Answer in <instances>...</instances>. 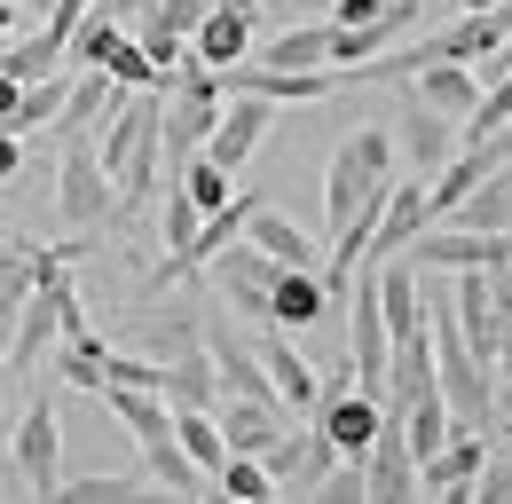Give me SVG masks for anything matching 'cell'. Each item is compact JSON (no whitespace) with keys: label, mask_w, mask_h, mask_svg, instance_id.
<instances>
[{"label":"cell","mask_w":512,"mask_h":504,"mask_svg":"<svg viewBox=\"0 0 512 504\" xmlns=\"http://www.w3.org/2000/svg\"><path fill=\"white\" fill-rule=\"evenodd\" d=\"M158 119H166V87H127L119 111L95 126V158L111 174V213L150 205V189H158Z\"/></svg>","instance_id":"cell-1"},{"label":"cell","mask_w":512,"mask_h":504,"mask_svg":"<svg viewBox=\"0 0 512 504\" xmlns=\"http://www.w3.org/2000/svg\"><path fill=\"white\" fill-rule=\"evenodd\" d=\"M95 402H103V410L134 434L150 481H166L174 497H205V489H213L190 457H182V441H174V410H166V394H158V386H95Z\"/></svg>","instance_id":"cell-2"},{"label":"cell","mask_w":512,"mask_h":504,"mask_svg":"<svg viewBox=\"0 0 512 504\" xmlns=\"http://www.w3.org/2000/svg\"><path fill=\"white\" fill-rule=\"evenodd\" d=\"M0 473H8L16 497H56V481H64V418H56V394H48V386H32L24 410L8 418Z\"/></svg>","instance_id":"cell-3"},{"label":"cell","mask_w":512,"mask_h":504,"mask_svg":"<svg viewBox=\"0 0 512 504\" xmlns=\"http://www.w3.org/2000/svg\"><path fill=\"white\" fill-rule=\"evenodd\" d=\"M64 142V174H56V205L71 229H103L111 221V174L95 158V134H56Z\"/></svg>","instance_id":"cell-4"},{"label":"cell","mask_w":512,"mask_h":504,"mask_svg":"<svg viewBox=\"0 0 512 504\" xmlns=\"http://www.w3.org/2000/svg\"><path fill=\"white\" fill-rule=\"evenodd\" d=\"M268 126H276V103H260V95H221V111H213V126H205L197 150H205L221 174H245V158L268 142Z\"/></svg>","instance_id":"cell-5"},{"label":"cell","mask_w":512,"mask_h":504,"mask_svg":"<svg viewBox=\"0 0 512 504\" xmlns=\"http://www.w3.org/2000/svg\"><path fill=\"white\" fill-rule=\"evenodd\" d=\"M402 260L426 276V268H497L512 260V229H418Z\"/></svg>","instance_id":"cell-6"},{"label":"cell","mask_w":512,"mask_h":504,"mask_svg":"<svg viewBox=\"0 0 512 504\" xmlns=\"http://www.w3.org/2000/svg\"><path fill=\"white\" fill-rule=\"evenodd\" d=\"M481 465H489V434L481 426H449L442 449L418 457V497H473Z\"/></svg>","instance_id":"cell-7"},{"label":"cell","mask_w":512,"mask_h":504,"mask_svg":"<svg viewBox=\"0 0 512 504\" xmlns=\"http://www.w3.org/2000/svg\"><path fill=\"white\" fill-rule=\"evenodd\" d=\"M363 497H379V504L418 497V457H410L402 418H394L386 402H379V434H371V449H363Z\"/></svg>","instance_id":"cell-8"},{"label":"cell","mask_w":512,"mask_h":504,"mask_svg":"<svg viewBox=\"0 0 512 504\" xmlns=\"http://www.w3.org/2000/svg\"><path fill=\"white\" fill-rule=\"evenodd\" d=\"M434 221V205H426V174H410V182H394L386 174V197H379V221H371V245L363 260H386V252H402L418 229Z\"/></svg>","instance_id":"cell-9"},{"label":"cell","mask_w":512,"mask_h":504,"mask_svg":"<svg viewBox=\"0 0 512 504\" xmlns=\"http://www.w3.org/2000/svg\"><path fill=\"white\" fill-rule=\"evenodd\" d=\"M253 16H260V0H205V16H197V32H190V56L205 71L237 63L253 48Z\"/></svg>","instance_id":"cell-10"},{"label":"cell","mask_w":512,"mask_h":504,"mask_svg":"<svg viewBox=\"0 0 512 504\" xmlns=\"http://www.w3.org/2000/svg\"><path fill=\"white\" fill-rule=\"evenodd\" d=\"M308 418L323 426V441H331L339 457H363V449H371V434H379V394H363V386H339V394H323Z\"/></svg>","instance_id":"cell-11"},{"label":"cell","mask_w":512,"mask_h":504,"mask_svg":"<svg viewBox=\"0 0 512 504\" xmlns=\"http://www.w3.org/2000/svg\"><path fill=\"white\" fill-rule=\"evenodd\" d=\"M213 426H221V441H229V449L260 457L268 441L292 426V410H284V402H253V394H221V402H213Z\"/></svg>","instance_id":"cell-12"},{"label":"cell","mask_w":512,"mask_h":504,"mask_svg":"<svg viewBox=\"0 0 512 504\" xmlns=\"http://www.w3.org/2000/svg\"><path fill=\"white\" fill-rule=\"evenodd\" d=\"M253 355H260V371H268V386H276V402H284L292 418H308V410H316V363L292 347V331H268Z\"/></svg>","instance_id":"cell-13"},{"label":"cell","mask_w":512,"mask_h":504,"mask_svg":"<svg viewBox=\"0 0 512 504\" xmlns=\"http://www.w3.org/2000/svg\"><path fill=\"white\" fill-rule=\"evenodd\" d=\"M323 308H331V292H323V276L316 268H276V284H268V323H276V331H292V339H300V331H308V323H323Z\"/></svg>","instance_id":"cell-14"},{"label":"cell","mask_w":512,"mask_h":504,"mask_svg":"<svg viewBox=\"0 0 512 504\" xmlns=\"http://www.w3.org/2000/svg\"><path fill=\"white\" fill-rule=\"evenodd\" d=\"M410 24H418V0H386L371 24H339V32H331V71H355L363 56H379L386 40H402Z\"/></svg>","instance_id":"cell-15"},{"label":"cell","mask_w":512,"mask_h":504,"mask_svg":"<svg viewBox=\"0 0 512 504\" xmlns=\"http://www.w3.org/2000/svg\"><path fill=\"white\" fill-rule=\"evenodd\" d=\"M402 87H410V103H426V111H442V119H465L473 95H481V71H473V63H418Z\"/></svg>","instance_id":"cell-16"},{"label":"cell","mask_w":512,"mask_h":504,"mask_svg":"<svg viewBox=\"0 0 512 504\" xmlns=\"http://www.w3.org/2000/svg\"><path fill=\"white\" fill-rule=\"evenodd\" d=\"M386 134H394V150H402L418 174H434L449 150H457V119L426 111V103H410V111H402V126H386Z\"/></svg>","instance_id":"cell-17"},{"label":"cell","mask_w":512,"mask_h":504,"mask_svg":"<svg viewBox=\"0 0 512 504\" xmlns=\"http://www.w3.org/2000/svg\"><path fill=\"white\" fill-rule=\"evenodd\" d=\"M449 221H457V229H512V158L489 166L481 182L465 189V197L449 205Z\"/></svg>","instance_id":"cell-18"},{"label":"cell","mask_w":512,"mask_h":504,"mask_svg":"<svg viewBox=\"0 0 512 504\" xmlns=\"http://www.w3.org/2000/svg\"><path fill=\"white\" fill-rule=\"evenodd\" d=\"M245 237H253V245L268 252L276 268H316V245H308V229H300V221H284V213H276L268 197L253 205V221H245Z\"/></svg>","instance_id":"cell-19"},{"label":"cell","mask_w":512,"mask_h":504,"mask_svg":"<svg viewBox=\"0 0 512 504\" xmlns=\"http://www.w3.org/2000/svg\"><path fill=\"white\" fill-rule=\"evenodd\" d=\"M331 32L339 24H292V32H276L268 48H245V56L284 63V71H331Z\"/></svg>","instance_id":"cell-20"},{"label":"cell","mask_w":512,"mask_h":504,"mask_svg":"<svg viewBox=\"0 0 512 504\" xmlns=\"http://www.w3.org/2000/svg\"><path fill=\"white\" fill-rule=\"evenodd\" d=\"M142 355L150 363H174V355H190V347H205V323H197V308H174V315H142Z\"/></svg>","instance_id":"cell-21"},{"label":"cell","mask_w":512,"mask_h":504,"mask_svg":"<svg viewBox=\"0 0 512 504\" xmlns=\"http://www.w3.org/2000/svg\"><path fill=\"white\" fill-rule=\"evenodd\" d=\"M64 95H71V79H56V71L24 79V87H16V111H8V134H48L56 111H64Z\"/></svg>","instance_id":"cell-22"},{"label":"cell","mask_w":512,"mask_h":504,"mask_svg":"<svg viewBox=\"0 0 512 504\" xmlns=\"http://www.w3.org/2000/svg\"><path fill=\"white\" fill-rule=\"evenodd\" d=\"M174 441H182V457H190L205 481H213L221 457H229V441H221V426H213V410H174Z\"/></svg>","instance_id":"cell-23"},{"label":"cell","mask_w":512,"mask_h":504,"mask_svg":"<svg viewBox=\"0 0 512 504\" xmlns=\"http://www.w3.org/2000/svg\"><path fill=\"white\" fill-rule=\"evenodd\" d=\"M213 489H221V497H237V504H268V497H276V473H268L260 457H245V449H229V457H221V473H213Z\"/></svg>","instance_id":"cell-24"},{"label":"cell","mask_w":512,"mask_h":504,"mask_svg":"<svg viewBox=\"0 0 512 504\" xmlns=\"http://www.w3.org/2000/svg\"><path fill=\"white\" fill-rule=\"evenodd\" d=\"M56 56H64V48H56L48 32H16V40H0V71H8V79H40V71H56Z\"/></svg>","instance_id":"cell-25"},{"label":"cell","mask_w":512,"mask_h":504,"mask_svg":"<svg viewBox=\"0 0 512 504\" xmlns=\"http://www.w3.org/2000/svg\"><path fill=\"white\" fill-rule=\"evenodd\" d=\"M95 71H111L119 87H166V71H158V63L134 48V32H119V40L103 48V63H95Z\"/></svg>","instance_id":"cell-26"},{"label":"cell","mask_w":512,"mask_h":504,"mask_svg":"<svg viewBox=\"0 0 512 504\" xmlns=\"http://www.w3.org/2000/svg\"><path fill=\"white\" fill-rule=\"evenodd\" d=\"M142 473H64L56 497H79V504H111V497H134Z\"/></svg>","instance_id":"cell-27"},{"label":"cell","mask_w":512,"mask_h":504,"mask_svg":"<svg viewBox=\"0 0 512 504\" xmlns=\"http://www.w3.org/2000/svg\"><path fill=\"white\" fill-rule=\"evenodd\" d=\"M95 347H103L95 331L64 339V355H56V378H64V386H79V394H95V386H103V363H95Z\"/></svg>","instance_id":"cell-28"},{"label":"cell","mask_w":512,"mask_h":504,"mask_svg":"<svg viewBox=\"0 0 512 504\" xmlns=\"http://www.w3.org/2000/svg\"><path fill=\"white\" fill-rule=\"evenodd\" d=\"M32 284H40V276H32V245H16L0 260V315H16V300H24Z\"/></svg>","instance_id":"cell-29"},{"label":"cell","mask_w":512,"mask_h":504,"mask_svg":"<svg viewBox=\"0 0 512 504\" xmlns=\"http://www.w3.org/2000/svg\"><path fill=\"white\" fill-rule=\"evenodd\" d=\"M16 174H24V134L0 126V182H16Z\"/></svg>","instance_id":"cell-30"},{"label":"cell","mask_w":512,"mask_h":504,"mask_svg":"<svg viewBox=\"0 0 512 504\" xmlns=\"http://www.w3.org/2000/svg\"><path fill=\"white\" fill-rule=\"evenodd\" d=\"M386 0H331V24H371Z\"/></svg>","instance_id":"cell-31"},{"label":"cell","mask_w":512,"mask_h":504,"mask_svg":"<svg viewBox=\"0 0 512 504\" xmlns=\"http://www.w3.org/2000/svg\"><path fill=\"white\" fill-rule=\"evenodd\" d=\"M16 87H24V79H8V71H0V126H8V111H16Z\"/></svg>","instance_id":"cell-32"},{"label":"cell","mask_w":512,"mask_h":504,"mask_svg":"<svg viewBox=\"0 0 512 504\" xmlns=\"http://www.w3.org/2000/svg\"><path fill=\"white\" fill-rule=\"evenodd\" d=\"M505 63H512V32H505V48H497V71H505Z\"/></svg>","instance_id":"cell-33"},{"label":"cell","mask_w":512,"mask_h":504,"mask_svg":"<svg viewBox=\"0 0 512 504\" xmlns=\"http://www.w3.org/2000/svg\"><path fill=\"white\" fill-rule=\"evenodd\" d=\"M0 363H8V315H0Z\"/></svg>","instance_id":"cell-34"},{"label":"cell","mask_w":512,"mask_h":504,"mask_svg":"<svg viewBox=\"0 0 512 504\" xmlns=\"http://www.w3.org/2000/svg\"><path fill=\"white\" fill-rule=\"evenodd\" d=\"M449 8H489V0H449Z\"/></svg>","instance_id":"cell-35"},{"label":"cell","mask_w":512,"mask_h":504,"mask_svg":"<svg viewBox=\"0 0 512 504\" xmlns=\"http://www.w3.org/2000/svg\"><path fill=\"white\" fill-rule=\"evenodd\" d=\"M0 457H8V418H0Z\"/></svg>","instance_id":"cell-36"},{"label":"cell","mask_w":512,"mask_h":504,"mask_svg":"<svg viewBox=\"0 0 512 504\" xmlns=\"http://www.w3.org/2000/svg\"><path fill=\"white\" fill-rule=\"evenodd\" d=\"M505 134H512V126H505Z\"/></svg>","instance_id":"cell-37"}]
</instances>
